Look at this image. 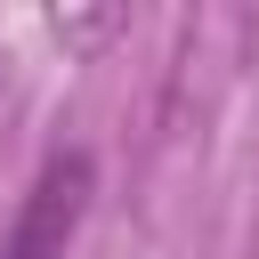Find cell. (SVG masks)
<instances>
[{"mask_svg":"<svg viewBox=\"0 0 259 259\" xmlns=\"http://www.w3.org/2000/svg\"><path fill=\"white\" fill-rule=\"evenodd\" d=\"M89 194H97V162H89L81 146L49 154L40 178L24 186L8 235H0V259H65L73 235H81V219H89Z\"/></svg>","mask_w":259,"mask_h":259,"instance_id":"obj_1","label":"cell"},{"mask_svg":"<svg viewBox=\"0 0 259 259\" xmlns=\"http://www.w3.org/2000/svg\"><path fill=\"white\" fill-rule=\"evenodd\" d=\"M121 24H130L121 8H57V16H49V32H57L65 49H105Z\"/></svg>","mask_w":259,"mask_h":259,"instance_id":"obj_2","label":"cell"}]
</instances>
